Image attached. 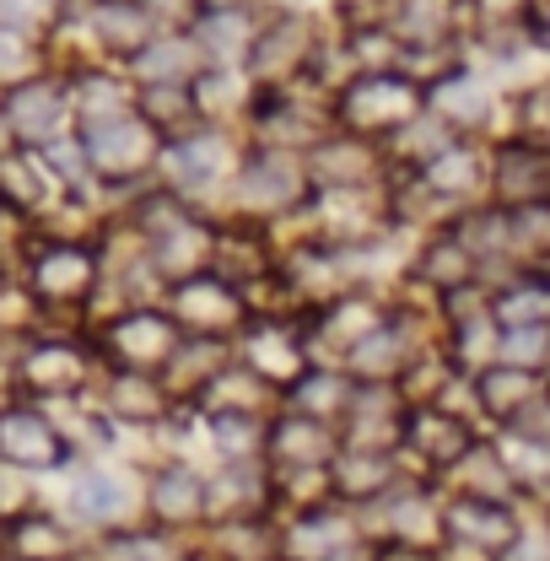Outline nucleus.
<instances>
[{
    "label": "nucleus",
    "instance_id": "obj_10",
    "mask_svg": "<svg viewBox=\"0 0 550 561\" xmlns=\"http://www.w3.org/2000/svg\"><path fill=\"white\" fill-rule=\"evenodd\" d=\"M162 308H168L190 335H232V330H243V324L254 319L243 286H232V280L216 276V271H195V276L173 280V286L162 291Z\"/></svg>",
    "mask_w": 550,
    "mask_h": 561
},
{
    "label": "nucleus",
    "instance_id": "obj_44",
    "mask_svg": "<svg viewBox=\"0 0 550 561\" xmlns=\"http://www.w3.org/2000/svg\"><path fill=\"white\" fill-rule=\"evenodd\" d=\"M200 5H249V0H200Z\"/></svg>",
    "mask_w": 550,
    "mask_h": 561
},
{
    "label": "nucleus",
    "instance_id": "obj_41",
    "mask_svg": "<svg viewBox=\"0 0 550 561\" xmlns=\"http://www.w3.org/2000/svg\"><path fill=\"white\" fill-rule=\"evenodd\" d=\"M465 22H481V27L529 22V0H465Z\"/></svg>",
    "mask_w": 550,
    "mask_h": 561
},
{
    "label": "nucleus",
    "instance_id": "obj_19",
    "mask_svg": "<svg viewBox=\"0 0 550 561\" xmlns=\"http://www.w3.org/2000/svg\"><path fill=\"white\" fill-rule=\"evenodd\" d=\"M280 405H286V389L275 378H265L260 367H249V362L232 356L200 389V400L190 411H200V416H275Z\"/></svg>",
    "mask_w": 550,
    "mask_h": 561
},
{
    "label": "nucleus",
    "instance_id": "obj_43",
    "mask_svg": "<svg viewBox=\"0 0 550 561\" xmlns=\"http://www.w3.org/2000/svg\"><path fill=\"white\" fill-rule=\"evenodd\" d=\"M11 146H16V136H11V119H5V114H0V157H5V151H11Z\"/></svg>",
    "mask_w": 550,
    "mask_h": 561
},
{
    "label": "nucleus",
    "instance_id": "obj_20",
    "mask_svg": "<svg viewBox=\"0 0 550 561\" xmlns=\"http://www.w3.org/2000/svg\"><path fill=\"white\" fill-rule=\"evenodd\" d=\"M275 249L265 238V227L254 216H232V221H210V271L227 276L232 286H254L260 276H271Z\"/></svg>",
    "mask_w": 550,
    "mask_h": 561
},
{
    "label": "nucleus",
    "instance_id": "obj_3",
    "mask_svg": "<svg viewBox=\"0 0 550 561\" xmlns=\"http://www.w3.org/2000/svg\"><path fill=\"white\" fill-rule=\"evenodd\" d=\"M76 136L87 146V162H92V179L103 195H136L146 184H157V162H162V146L168 136L130 114H114V119H92V125H76Z\"/></svg>",
    "mask_w": 550,
    "mask_h": 561
},
{
    "label": "nucleus",
    "instance_id": "obj_18",
    "mask_svg": "<svg viewBox=\"0 0 550 561\" xmlns=\"http://www.w3.org/2000/svg\"><path fill=\"white\" fill-rule=\"evenodd\" d=\"M491 195L496 206H550V146L540 140H502L491 151Z\"/></svg>",
    "mask_w": 550,
    "mask_h": 561
},
{
    "label": "nucleus",
    "instance_id": "obj_11",
    "mask_svg": "<svg viewBox=\"0 0 550 561\" xmlns=\"http://www.w3.org/2000/svg\"><path fill=\"white\" fill-rule=\"evenodd\" d=\"M518 507L507 496H470V491H454L443 502V540L448 546H465V551H481V557H502L513 540H518Z\"/></svg>",
    "mask_w": 550,
    "mask_h": 561
},
{
    "label": "nucleus",
    "instance_id": "obj_12",
    "mask_svg": "<svg viewBox=\"0 0 550 561\" xmlns=\"http://www.w3.org/2000/svg\"><path fill=\"white\" fill-rule=\"evenodd\" d=\"M98 405L108 411L114 426H140V432H151V426H168V421L179 416V394L162 383V373H136V367H103V378H98Z\"/></svg>",
    "mask_w": 550,
    "mask_h": 561
},
{
    "label": "nucleus",
    "instance_id": "obj_9",
    "mask_svg": "<svg viewBox=\"0 0 550 561\" xmlns=\"http://www.w3.org/2000/svg\"><path fill=\"white\" fill-rule=\"evenodd\" d=\"M319 49H324V38L313 33V22L297 16V11H280L254 33V49H249L243 70H249L254 92L260 87H297V76L313 70Z\"/></svg>",
    "mask_w": 550,
    "mask_h": 561
},
{
    "label": "nucleus",
    "instance_id": "obj_13",
    "mask_svg": "<svg viewBox=\"0 0 550 561\" xmlns=\"http://www.w3.org/2000/svg\"><path fill=\"white\" fill-rule=\"evenodd\" d=\"M470 448H475V426H470V416L448 411L443 400H426V405H411V411H405L400 454L421 459L426 476H448Z\"/></svg>",
    "mask_w": 550,
    "mask_h": 561
},
{
    "label": "nucleus",
    "instance_id": "obj_35",
    "mask_svg": "<svg viewBox=\"0 0 550 561\" xmlns=\"http://www.w3.org/2000/svg\"><path fill=\"white\" fill-rule=\"evenodd\" d=\"M448 476H454V486L470 491V496H507V502H513V491H518V476H513L507 454H502L496 443H481V437H475V448H470Z\"/></svg>",
    "mask_w": 550,
    "mask_h": 561
},
{
    "label": "nucleus",
    "instance_id": "obj_27",
    "mask_svg": "<svg viewBox=\"0 0 550 561\" xmlns=\"http://www.w3.org/2000/svg\"><path fill=\"white\" fill-rule=\"evenodd\" d=\"M136 114L140 119H151L168 140L206 130V114H200L195 81H136Z\"/></svg>",
    "mask_w": 550,
    "mask_h": 561
},
{
    "label": "nucleus",
    "instance_id": "obj_36",
    "mask_svg": "<svg viewBox=\"0 0 550 561\" xmlns=\"http://www.w3.org/2000/svg\"><path fill=\"white\" fill-rule=\"evenodd\" d=\"M38 70H55L49 66V38L0 22V92L16 87V81H27V76H38Z\"/></svg>",
    "mask_w": 550,
    "mask_h": 561
},
{
    "label": "nucleus",
    "instance_id": "obj_39",
    "mask_svg": "<svg viewBox=\"0 0 550 561\" xmlns=\"http://www.w3.org/2000/svg\"><path fill=\"white\" fill-rule=\"evenodd\" d=\"M550 356V324H518V330H502V346L496 362H513V367H546Z\"/></svg>",
    "mask_w": 550,
    "mask_h": 561
},
{
    "label": "nucleus",
    "instance_id": "obj_26",
    "mask_svg": "<svg viewBox=\"0 0 550 561\" xmlns=\"http://www.w3.org/2000/svg\"><path fill=\"white\" fill-rule=\"evenodd\" d=\"M190 33H195V44H200L206 66H238V60H249L260 22H254V11H249V5H206V11L195 16V27H190Z\"/></svg>",
    "mask_w": 550,
    "mask_h": 561
},
{
    "label": "nucleus",
    "instance_id": "obj_40",
    "mask_svg": "<svg viewBox=\"0 0 550 561\" xmlns=\"http://www.w3.org/2000/svg\"><path fill=\"white\" fill-rule=\"evenodd\" d=\"M518 136L550 146V81L529 87V92L518 98Z\"/></svg>",
    "mask_w": 550,
    "mask_h": 561
},
{
    "label": "nucleus",
    "instance_id": "obj_29",
    "mask_svg": "<svg viewBox=\"0 0 550 561\" xmlns=\"http://www.w3.org/2000/svg\"><path fill=\"white\" fill-rule=\"evenodd\" d=\"M351 394H356V378H351L345 367H319V362H308V367L286 383V411L335 421V426H341Z\"/></svg>",
    "mask_w": 550,
    "mask_h": 561
},
{
    "label": "nucleus",
    "instance_id": "obj_24",
    "mask_svg": "<svg viewBox=\"0 0 550 561\" xmlns=\"http://www.w3.org/2000/svg\"><path fill=\"white\" fill-rule=\"evenodd\" d=\"M232 356H238L232 335H190V330H184L179 351H173V356H168V367H162V383L179 394V405H195V400H200V389H206Z\"/></svg>",
    "mask_w": 550,
    "mask_h": 561
},
{
    "label": "nucleus",
    "instance_id": "obj_37",
    "mask_svg": "<svg viewBox=\"0 0 550 561\" xmlns=\"http://www.w3.org/2000/svg\"><path fill=\"white\" fill-rule=\"evenodd\" d=\"M87 561H179L173 546L162 540V529H108Z\"/></svg>",
    "mask_w": 550,
    "mask_h": 561
},
{
    "label": "nucleus",
    "instance_id": "obj_5",
    "mask_svg": "<svg viewBox=\"0 0 550 561\" xmlns=\"http://www.w3.org/2000/svg\"><path fill=\"white\" fill-rule=\"evenodd\" d=\"M184 341V324L162 308V302H140L119 308L108 319L92 324V346L103 356V367H136V373H162L168 356Z\"/></svg>",
    "mask_w": 550,
    "mask_h": 561
},
{
    "label": "nucleus",
    "instance_id": "obj_28",
    "mask_svg": "<svg viewBox=\"0 0 550 561\" xmlns=\"http://www.w3.org/2000/svg\"><path fill=\"white\" fill-rule=\"evenodd\" d=\"M66 502H70V518H76V524H87V529H119V518H125V507H130V491H125V481H119L114 470L87 465V470L70 476Z\"/></svg>",
    "mask_w": 550,
    "mask_h": 561
},
{
    "label": "nucleus",
    "instance_id": "obj_30",
    "mask_svg": "<svg viewBox=\"0 0 550 561\" xmlns=\"http://www.w3.org/2000/svg\"><path fill=\"white\" fill-rule=\"evenodd\" d=\"M470 378H475V405H481V416L502 421V426L546 389V378H540L535 367H513V362H491V367L470 373Z\"/></svg>",
    "mask_w": 550,
    "mask_h": 561
},
{
    "label": "nucleus",
    "instance_id": "obj_4",
    "mask_svg": "<svg viewBox=\"0 0 550 561\" xmlns=\"http://www.w3.org/2000/svg\"><path fill=\"white\" fill-rule=\"evenodd\" d=\"M426 108V87L405 76V70H351L341 92L330 98V119L351 130V136H367V140H383L394 136L400 125H411L415 114Z\"/></svg>",
    "mask_w": 550,
    "mask_h": 561
},
{
    "label": "nucleus",
    "instance_id": "obj_33",
    "mask_svg": "<svg viewBox=\"0 0 550 561\" xmlns=\"http://www.w3.org/2000/svg\"><path fill=\"white\" fill-rule=\"evenodd\" d=\"M491 319H496L502 330L550 324V265L513 271V280H502V286L491 291Z\"/></svg>",
    "mask_w": 550,
    "mask_h": 561
},
{
    "label": "nucleus",
    "instance_id": "obj_17",
    "mask_svg": "<svg viewBox=\"0 0 550 561\" xmlns=\"http://www.w3.org/2000/svg\"><path fill=\"white\" fill-rule=\"evenodd\" d=\"M146 513H151V524L168 529V535H173V529H195V524L210 518V481L195 465L168 459V465H157L151 481H146Z\"/></svg>",
    "mask_w": 550,
    "mask_h": 561
},
{
    "label": "nucleus",
    "instance_id": "obj_8",
    "mask_svg": "<svg viewBox=\"0 0 550 561\" xmlns=\"http://www.w3.org/2000/svg\"><path fill=\"white\" fill-rule=\"evenodd\" d=\"M0 114L11 119V136L16 146H55L76 130V103H70V76L66 70H38L16 87L0 92Z\"/></svg>",
    "mask_w": 550,
    "mask_h": 561
},
{
    "label": "nucleus",
    "instance_id": "obj_34",
    "mask_svg": "<svg viewBox=\"0 0 550 561\" xmlns=\"http://www.w3.org/2000/svg\"><path fill=\"white\" fill-rule=\"evenodd\" d=\"M125 70L136 81H195L206 70V55H200L195 33H157Z\"/></svg>",
    "mask_w": 550,
    "mask_h": 561
},
{
    "label": "nucleus",
    "instance_id": "obj_6",
    "mask_svg": "<svg viewBox=\"0 0 550 561\" xmlns=\"http://www.w3.org/2000/svg\"><path fill=\"white\" fill-rule=\"evenodd\" d=\"M76 459V443L60 421L49 416L44 400L27 394H0V465L22 476H49Z\"/></svg>",
    "mask_w": 550,
    "mask_h": 561
},
{
    "label": "nucleus",
    "instance_id": "obj_15",
    "mask_svg": "<svg viewBox=\"0 0 550 561\" xmlns=\"http://www.w3.org/2000/svg\"><path fill=\"white\" fill-rule=\"evenodd\" d=\"M60 201H66V184L55 179V168H49L44 151L11 146L0 157V210H11V216H22V221L38 227Z\"/></svg>",
    "mask_w": 550,
    "mask_h": 561
},
{
    "label": "nucleus",
    "instance_id": "obj_32",
    "mask_svg": "<svg viewBox=\"0 0 550 561\" xmlns=\"http://www.w3.org/2000/svg\"><path fill=\"white\" fill-rule=\"evenodd\" d=\"M415 179H421L426 190H437V195H443L448 206L470 210L465 201H470V190H475L481 179H491V162H481V151H475L470 140L459 136L454 146H443V151H437V157H432V162H426V168L415 173Z\"/></svg>",
    "mask_w": 550,
    "mask_h": 561
},
{
    "label": "nucleus",
    "instance_id": "obj_21",
    "mask_svg": "<svg viewBox=\"0 0 550 561\" xmlns=\"http://www.w3.org/2000/svg\"><path fill=\"white\" fill-rule=\"evenodd\" d=\"M341 454V426L319 416H297V411H275L271 437H265V465L275 470H297V465H330Z\"/></svg>",
    "mask_w": 550,
    "mask_h": 561
},
{
    "label": "nucleus",
    "instance_id": "obj_25",
    "mask_svg": "<svg viewBox=\"0 0 550 561\" xmlns=\"http://www.w3.org/2000/svg\"><path fill=\"white\" fill-rule=\"evenodd\" d=\"M411 276L426 280V291H432V297L443 302V297H454L459 286L481 280V265H475V254L465 249V238H459L454 227H437V232L426 238V249L415 254Z\"/></svg>",
    "mask_w": 550,
    "mask_h": 561
},
{
    "label": "nucleus",
    "instance_id": "obj_23",
    "mask_svg": "<svg viewBox=\"0 0 550 561\" xmlns=\"http://www.w3.org/2000/svg\"><path fill=\"white\" fill-rule=\"evenodd\" d=\"M400 448H356V443H341V454L330 459V486H335V502L345 507H367L378 496L400 486V465H394Z\"/></svg>",
    "mask_w": 550,
    "mask_h": 561
},
{
    "label": "nucleus",
    "instance_id": "obj_7",
    "mask_svg": "<svg viewBox=\"0 0 550 561\" xmlns=\"http://www.w3.org/2000/svg\"><path fill=\"white\" fill-rule=\"evenodd\" d=\"M232 195H238L243 216H286V210H308V201H313L308 151L254 146V151L238 162Z\"/></svg>",
    "mask_w": 550,
    "mask_h": 561
},
{
    "label": "nucleus",
    "instance_id": "obj_1",
    "mask_svg": "<svg viewBox=\"0 0 550 561\" xmlns=\"http://www.w3.org/2000/svg\"><path fill=\"white\" fill-rule=\"evenodd\" d=\"M103 276H108L103 243L98 238H60V232H33V249L16 271L27 297L38 302V324H60V330H87Z\"/></svg>",
    "mask_w": 550,
    "mask_h": 561
},
{
    "label": "nucleus",
    "instance_id": "obj_2",
    "mask_svg": "<svg viewBox=\"0 0 550 561\" xmlns=\"http://www.w3.org/2000/svg\"><path fill=\"white\" fill-rule=\"evenodd\" d=\"M98 378H103V356L92 346V330L38 324L11 351V394H27L44 405H70L92 394Z\"/></svg>",
    "mask_w": 550,
    "mask_h": 561
},
{
    "label": "nucleus",
    "instance_id": "obj_14",
    "mask_svg": "<svg viewBox=\"0 0 550 561\" xmlns=\"http://www.w3.org/2000/svg\"><path fill=\"white\" fill-rule=\"evenodd\" d=\"M227 168H232V146L221 130H195V136H179L162 146V162H157V184H168L173 195H184V201H195V195H206L216 190L221 179H227Z\"/></svg>",
    "mask_w": 550,
    "mask_h": 561
},
{
    "label": "nucleus",
    "instance_id": "obj_42",
    "mask_svg": "<svg viewBox=\"0 0 550 561\" xmlns=\"http://www.w3.org/2000/svg\"><path fill=\"white\" fill-rule=\"evenodd\" d=\"M496 561H550V529H546V524L518 529V540H513V546H507Z\"/></svg>",
    "mask_w": 550,
    "mask_h": 561
},
{
    "label": "nucleus",
    "instance_id": "obj_22",
    "mask_svg": "<svg viewBox=\"0 0 550 561\" xmlns=\"http://www.w3.org/2000/svg\"><path fill=\"white\" fill-rule=\"evenodd\" d=\"M0 557L5 561H76V535L60 513L49 507H22L0 518Z\"/></svg>",
    "mask_w": 550,
    "mask_h": 561
},
{
    "label": "nucleus",
    "instance_id": "obj_16",
    "mask_svg": "<svg viewBox=\"0 0 550 561\" xmlns=\"http://www.w3.org/2000/svg\"><path fill=\"white\" fill-rule=\"evenodd\" d=\"M308 173H313V190H373L383 184V146L335 125L308 151Z\"/></svg>",
    "mask_w": 550,
    "mask_h": 561
},
{
    "label": "nucleus",
    "instance_id": "obj_38",
    "mask_svg": "<svg viewBox=\"0 0 550 561\" xmlns=\"http://www.w3.org/2000/svg\"><path fill=\"white\" fill-rule=\"evenodd\" d=\"M66 11L70 0H0V22L22 27V33H38V38H49L66 22Z\"/></svg>",
    "mask_w": 550,
    "mask_h": 561
},
{
    "label": "nucleus",
    "instance_id": "obj_31",
    "mask_svg": "<svg viewBox=\"0 0 550 561\" xmlns=\"http://www.w3.org/2000/svg\"><path fill=\"white\" fill-rule=\"evenodd\" d=\"M426 108L465 136V130H475L485 114H491V92H485V81L475 70L454 66L448 76H437V81L426 87Z\"/></svg>",
    "mask_w": 550,
    "mask_h": 561
},
{
    "label": "nucleus",
    "instance_id": "obj_45",
    "mask_svg": "<svg viewBox=\"0 0 550 561\" xmlns=\"http://www.w3.org/2000/svg\"><path fill=\"white\" fill-rule=\"evenodd\" d=\"M540 496H546V507H550V481H546V486H540Z\"/></svg>",
    "mask_w": 550,
    "mask_h": 561
}]
</instances>
